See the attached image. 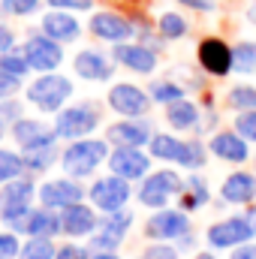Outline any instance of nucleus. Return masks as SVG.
<instances>
[{
    "label": "nucleus",
    "mask_w": 256,
    "mask_h": 259,
    "mask_svg": "<svg viewBox=\"0 0 256 259\" xmlns=\"http://www.w3.org/2000/svg\"><path fill=\"white\" fill-rule=\"evenodd\" d=\"M103 163H109V142L106 139H91V136L75 139L61 154V166H64L66 175H72V178H88Z\"/></svg>",
    "instance_id": "obj_1"
},
{
    "label": "nucleus",
    "mask_w": 256,
    "mask_h": 259,
    "mask_svg": "<svg viewBox=\"0 0 256 259\" xmlns=\"http://www.w3.org/2000/svg\"><path fill=\"white\" fill-rule=\"evenodd\" d=\"M36 190L39 187L30 178H24V175H18V178H12V181L3 184V190H0V220L9 229H15V232L24 229V220L30 214V205L36 199Z\"/></svg>",
    "instance_id": "obj_2"
},
{
    "label": "nucleus",
    "mask_w": 256,
    "mask_h": 259,
    "mask_svg": "<svg viewBox=\"0 0 256 259\" xmlns=\"http://www.w3.org/2000/svg\"><path fill=\"white\" fill-rule=\"evenodd\" d=\"M69 97H72V81L66 75H58V72H42L33 84H27V100L39 112L58 115Z\"/></svg>",
    "instance_id": "obj_3"
},
{
    "label": "nucleus",
    "mask_w": 256,
    "mask_h": 259,
    "mask_svg": "<svg viewBox=\"0 0 256 259\" xmlns=\"http://www.w3.org/2000/svg\"><path fill=\"white\" fill-rule=\"evenodd\" d=\"M184 190V181L172 172V169H163V172H148L142 187H139V202L145 208H166L172 196H181Z\"/></svg>",
    "instance_id": "obj_4"
},
{
    "label": "nucleus",
    "mask_w": 256,
    "mask_h": 259,
    "mask_svg": "<svg viewBox=\"0 0 256 259\" xmlns=\"http://www.w3.org/2000/svg\"><path fill=\"white\" fill-rule=\"evenodd\" d=\"M97 127H100V109L91 106V103H84V106H69L64 112H58V118H55V133H58V139H69V142L91 136Z\"/></svg>",
    "instance_id": "obj_5"
},
{
    "label": "nucleus",
    "mask_w": 256,
    "mask_h": 259,
    "mask_svg": "<svg viewBox=\"0 0 256 259\" xmlns=\"http://www.w3.org/2000/svg\"><path fill=\"white\" fill-rule=\"evenodd\" d=\"M130 196V181L127 178H121V175H109V178H100V181H94L91 184V190H88V199H91V205L100 211V214H112V211H121V208H127Z\"/></svg>",
    "instance_id": "obj_6"
},
{
    "label": "nucleus",
    "mask_w": 256,
    "mask_h": 259,
    "mask_svg": "<svg viewBox=\"0 0 256 259\" xmlns=\"http://www.w3.org/2000/svg\"><path fill=\"white\" fill-rule=\"evenodd\" d=\"M145 235L154 241H181L190 235V217L175 208H157L154 217L145 223Z\"/></svg>",
    "instance_id": "obj_7"
},
{
    "label": "nucleus",
    "mask_w": 256,
    "mask_h": 259,
    "mask_svg": "<svg viewBox=\"0 0 256 259\" xmlns=\"http://www.w3.org/2000/svg\"><path fill=\"white\" fill-rule=\"evenodd\" d=\"M21 52H24L30 69H36V72H55L64 64V42H58V39H52L46 33H33L24 42Z\"/></svg>",
    "instance_id": "obj_8"
},
{
    "label": "nucleus",
    "mask_w": 256,
    "mask_h": 259,
    "mask_svg": "<svg viewBox=\"0 0 256 259\" xmlns=\"http://www.w3.org/2000/svg\"><path fill=\"white\" fill-rule=\"evenodd\" d=\"M106 100H109L112 112H118V115H124V118H142V115H148V109H151V94H145L139 84H130V81L112 84Z\"/></svg>",
    "instance_id": "obj_9"
},
{
    "label": "nucleus",
    "mask_w": 256,
    "mask_h": 259,
    "mask_svg": "<svg viewBox=\"0 0 256 259\" xmlns=\"http://www.w3.org/2000/svg\"><path fill=\"white\" fill-rule=\"evenodd\" d=\"M133 226V211L121 208V211H112L100 220L97 232L91 235V247L94 250H115L124 238H127V229Z\"/></svg>",
    "instance_id": "obj_10"
},
{
    "label": "nucleus",
    "mask_w": 256,
    "mask_h": 259,
    "mask_svg": "<svg viewBox=\"0 0 256 259\" xmlns=\"http://www.w3.org/2000/svg\"><path fill=\"white\" fill-rule=\"evenodd\" d=\"M88 27H91V33L97 36V39H103V42H130V36H136V24L124 18V15H118V12H112V9H106V12H94L91 15V21H88Z\"/></svg>",
    "instance_id": "obj_11"
},
{
    "label": "nucleus",
    "mask_w": 256,
    "mask_h": 259,
    "mask_svg": "<svg viewBox=\"0 0 256 259\" xmlns=\"http://www.w3.org/2000/svg\"><path fill=\"white\" fill-rule=\"evenodd\" d=\"M109 169L127 181H139L151 172V157L142 148H130V145H118L109 154Z\"/></svg>",
    "instance_id": "obj_12"
},
{
    "label": "nucleus",
    "mask_w": 256,
    "mask_h": 259,
    "mask_svg": "<svg viewBox=\"0 0 256 259\" xmlns=\"http://www.w3.org/2000/svg\"><path fill=\"white\" fill-rule=\"evenodd\" d=\"M39 205H46V208H55V211H64L66 205H75V202H81L84 199V187L78 184V178H55V181H46L39 190Z\"/></svg>",
    "instance_id": "obj_13"
},
{
    "label": "nucleus",
    "mask_w": 256,
    "mask_h": 259,
    "mask_svg": "<svg viewBox=\"0 0 256 259\" xmlns=\"http://www.w3.org/2000/svg\"><path fill=\"white\" fill-rule=\"evenodd\" d=\"M253 226L247 223V217H229V220H220L208 229V244L217 247V250H226V247H238V244H247L253 238Z\"/></svg>",
    "instance_id": "obj_14"
},
{
    "label": "nucleus",
    "mask_w": 256,
    "mask_h": 259,
    "mask_svg": "<svg viewBox=\"0 0 256 259\" xmlns=\"http://www.w3.org/2000/svg\"><path fill=\"white\" fill-rule=\"evenodd\" d=\"M100 226V217H97V208L94 205H84V202H75V205H66L61 211V229L69 238H91Z\"/></svg>",
    "instance_id": "obj_15"
},
{
    "label": "nucleus",
    "mask_w": 256,
    "mask_h": 259,
    "mask_svg": "<svg viewBox=\"0 0 256 259\" xmlns=\"http://www.w3.org/2000/svg\"><path fill=\"white\" fill-rule=\"evenodd\" d=\"M9 136L15 139V145L21 151H36V148H52L58 142V133L55 130H46L39 121L33 118H18L12 127H9Z\"/></svg>",
    "instance_id": "obj_16"
},
{
    "label": "nucleus",
    "mask_w": 256,
    "mask_h": 259,
    "mask_svg": "<svg viewBox=\"0 0 256 259\" xmlns=\"http://www.w3.org/2000/svg\"><path fill=\"white\" fill-rule=\"evenodd\" d=\"M112 58L121 66L139 72V75H151L157 69V64H160L157 61V52L151 46H145V42H118L115 52H112Z\"/></svg>",
    "instance_id": "obj_17"
},
{
    "label": "nucleus",
    "mask_w": 256,
    "mask_h": 259,
    "mask_svg": "<svg viewBox=\"0 0 256 259\" xmlns=\"http://www.w3.org/2000/svg\"><path fill=\"white\" fill-rule=\"evenodd\" d=\"M199 64L211 75H229L232 72V49L223 39L208 36L199 42Z\"/></svg>",
    "instance_id": "obj_18"
},
{
    "label": "nucleus",
    "mask_w": 256,
    "mask_h": 259,
    "mask_svg": "<svg viewBox=\"0 0 256 259\" xmlns=\"http://www.w3.org/2000/svg\"><path fill=\"white\" fill-rule=\"evenodd\" d=\"M39 27H42L46 36H52L58 42H72V39L81 36V24H78V18L69 9H52V12H46L42 21H39Z\"/></svg>",
    "instance_id": "obj_19"
},
{
    "label": "nucleus",
    "mask_w": 256,
    "mask_h": 259,
    "mask_svg": "<svg viewBox=\"0 0 256 259\" xmlns=\"http://www.w3.org/2000/svg\"><path fill=\"white\" fill-rule=\"evenodd\" d=\"M115 58H106L103 52H97V49H84V52H78L75 55V72L81 75V78H88V81H109L112 78V72H115V64H112Z\"/></svg>",
    "instance_id": "obj_20"
},
{
    "label": "nucleus",
    "mask_w": 256,
    "mask_h": 259,
    "mask_svg": "<svg viewBox=\"0 0 256 259\" xmlns=\"http://www.w3.org/2000/svg\"><path fill=\"white\" fill-rule=\"evenodd\" d=\"M151 124L139 121V118H124L118 124L109 127V142L112 145H130V148H142L151 142Z\"/></svg>",
    "instance_id": "obj_21"
},
{
    "label": "nucleus",
    "mask_w": 256,
    "mask_h": 259,
    "mask_svg": "<svg viewBox=\"0 0 256 259\" xmlns=\"http://www.w3.org/2000/svg\"><path fill=\"white\" fill-rule=\"evenodd\" d=\"M208 151L226 163H244L250 154H247V139L241 133H214L211 142H208Z\"/></svg>",
    "instance_id": "obj_22"
},
{
    "label": "nucleus",
    "mask_w": 256,
    "mask_h": 259,
    "mask_svg": "<svg viewBox=\"0 0 256 259\" xmlns=\"http://www.w3.org/2000/svg\"><path fill=\"white\" fill-rule=\"evenodd\" d=\"M21 232H24V235H46V238L61 235V232H64V229H61V211L46 208V205L30 208V214H27V220H24V229H21Z\"/></svg>",
    "instance_id": "obj_23"
},
{
    "label": "nucleus",
    "mask_w": 256,
    "mask_h": 259,
    "mask_svg": "<svg viewBox=\"0 0 256 259\" xmlns=\"http://www.w3.org/2000/svg\"><path fill=\"white\" fill-rule=\"evenodd\" d=\"M220 196L226 202H232V205H244V202L256 199V175H250V172H232L223 181Z\"/></svg>",
    "instance_id": "obj_24"
},
{
    "label": "nucleus",
    "mask_w": 256,
    "mask_h": 259,
    "mask_svg": "<svg viewBox=\"0 0 256 259\" xmlns=\"http://www.w3.org/2000/svg\"><path fill=\"white\" fill-rule=\"evenodd\" d=\"M148 145H151V157L166 160V163H181L187 142H181V139H175V136H169V133H157V136H151Z\"/></svg>",
    "instance_id": "obj_25"
},
{
    "label": "nucleus",
    "mask_w": 256,
    "mask_h": 259,
    "mask_svg": "<svg viewBox=\"0 0 256 259\" xmlns=\"http://www.w3.org/2000/svg\"><path fill=\"white\" fill-rule=\"evenodd\" d=\"M166 121L175 130H193L199 124V109L190 100H175L166 106Z\"/></svg>",
    "instance_id": "obj_26"
},
{
    "label": "nucleus",
    "mask_w": 256,
    "mask_h": 259,
    "mask_svg": "<svg viewBox=\"0 0 256 259\" xmlns=\"http://www.w3.org/2000/svg\"><path fill=\"white\" fill-rule=\"evenodd\" d=\"M208 184H205V178H199V175H193L184 181V190H181V208L184 211H196V208H202L205 202H208Z\"/></svg>",
    "instance_id": "obj_27"
},
{
    "label": "nucleus",
    "mask_w": 256,
    "mask_h": 259,
    "mask_svg": "<svg viewBox=\"0 0 256 259\" xmlns=\"http://www.w3.org/2000/svg\"><path fill=\"white\" fill-rule=\"evenodd\" d=\"M157 30H160L163 39H184L187 30H190V24H187V18L178 15V12H163V15L157 18Z\"/></svg>",
    "instance_id": "obj_28"
},
{
    "label": "nucleus",
    "mask_w": 256,
    "mask_h": 259,
    "mask_svg": "<svg viewBox=\"0 0 256 259\" xmlns=\"http://www.w3.org/2000/svg\"><path fill=\"white\" fill-rule=\"evenodd\" d=\"M55 256H58V247L46 235H30L27 244H21V253H18V259H55Z\"/></svg>",
    "instance_id": "obj_29"
},
{
    "label": "nucleus",
    "mask_w": 256,
    "mask_h": 259,
    "mask_svg": "<svg viewBox=\"0 0 256 259\" xmlns=\"http://www.w3.org/2000/svg\"><path fill=\"white\" fill-rule=\"evenodd\" d=\"M58 151H55V145L52 148H36V151H24V169L27 172H46L49 166H55L58 163Z\"/></svg>",
    "instance_id": "obj_30"
},
{
    "label": "nucleus",
    "mask_w": 256,
    "mask_h": 259,
    "mask_svg": "<svg viewBox=\"0 0 256 259\" xmlns=\"http://www.w3.org/2000/svg\"><path fill=\"white\" fill-rule=\"evenodd\" d=\"M232 69L250 75L256 72V42H238L232 49Z\"/></svg>",
    "instance_id": "obj_31"
},
{
    "label": "nucleus",
    "mask_w": 256,
    "mask_h": 259,
    "mask_svg": "<svg viewBox=\"0 0 256 259\" xmlns=\"http://www.w3.org/2000/svg\"><path fill=\"white\" fill-rule=\"evenodd\" d=\"M151 100H157V103H163V106H169V103H175V100H184V88L178 84V81H169V78H163V81H151Z\"/></svg>",
    "instance_id": "obj_32"
},
{
    "label": "nucleus",
    "mask_w": 256,
    "mask_h": 259,
    "mask_svg": "<svg viewBox=\"0 0 256 259\" xmlns=\"http://www.w3.org/2000/svg\"><path fill=\"white\" fill-rule=\"evenodd\" d=\"M226 103H229V109H238V112L256 109V88H250V84H235L226 94Z\"/></svg>",
    "instance_id": "obj_33"
},
{
    "label": "nucleus",
    "mask_w": 256,
    "mask_h": 259,
    "mask_svg": "<svg viewBox=\"0 0 256 259\" xmlns=\"http://www.w3.org/2000/svg\"><path fill=\"white\" fill-rule=\"evenodd\" d=\"M24 172V157L15 151H0V184L18 178Z\"/></svg>",
    "instance_id": "obj_34"
},
{
    "label": "nucleus",
    "mask_w": 256,
    "mask_h": 259,
    "mask_svg": "<svg viewBox=\"0 0 256 259\" xmlns=\"http://www.w3.org/2000/svg\"><path fill=\"white\" fill-rule=\"evenodd\" d=\"M0 69L9 72V75H15V78H24L30 72V64H27L24 52H3L0 55Z\"/></svg>",
    "instance_id": "obj_35"
},
{
    "label": "nucleus",
    "mask_w": 256,
    "mask_h": 259,
    "mask_svg": "<svg viewBox=\"0 0 256 259\" xmlns=\"http://www.w3.org/2000/svg\"><path fill=\"white\" fill-rule=\"evenodd\" d=\"M205 145L199 142V139H190L187 145H184V157H181V163L178 166H187V169H202L205 166Z\"/></svg>",
    "instance_id": "obj_36"
},
{
    "label": "nucleus",
    "mask_w": 256,
    "mask_h": 259,
    "mask_svg": "<svg viewBox=\"0 0 256 259\" xmlns=\"http://www.w3.org/2000/svg\"><path fill=\"white\" fill-rule=\"evenodd\" d=\"M0 6H3L6 15H15V18L39 12V0H0Z\"/></svg>",
    "instance_id": "obj_37"
},
{
    "label": "nucleus",
    "mask_w": 256,
    "mask_h": 259,
    "mask_svg": "<svg viewBox=\"0 0 256 259\" xmlns=\"http://www.w3.org/2000/svg\"><path fill=\"white\" fill-rule=\"evenodd\" d=\"M235 133H241L247 142H256V109L238 112V118H235Z\"/></svg>",
    "instance_id": "obj_38"
},
{
    "label": "nucleus",
    "mask_w": 256,
    "mask_h": 259,
    "mask_svg": "<svg viewBox=\"0 0 256 259\" xmlns=\"http://www.w3.org/2000/svg\"><path fill=\"white\" fill-rule=\"evenodd\" d=\"M21 253L18 235L15 232H0V259H15Z\"/></svg>",
    "instance_id": "obj_39"
},
{
    "label": "nucleus",
    "mask_w": 256,
    "mask_h": 259,
    "mask_svg": "<svg viewBox=\"0 0 256 259\" xmlns=\"http://www.w3.org/2000/svg\"><path fill=\"white\" fill-rule=\"evenodd\" d=\"M52 9H69V12H88L94 0H46Z\"/></svg>",
    "instance_id": "obj_40"
},
{
    "label": "nucleus",
    "mask_w": 256,
    "mask_h": 259,
    "mask_svg": "<svg viewBox=\"0 0 256 259\" xmlns=\"http://www.w3.org/2000/svg\"><path fill=\"white\" fill-rule=\"evenodd\" d=\"M145 259H178V250L169 247L166 241H160V244H154V247L145 250Z\"/></svg>",
    "instance_id": "obj_41"
},
{
    "label": "nucleus",
    "mask_w": 256,
    "mask_h": 259,
    "mask_svg": "<svg viewBox=\"0 0 256 259\" xmlns=\"http://www.w3.org/2000/svg\"><path fill=\"white\" fill-rule=\"evenodd\" d=\"M0 118H3V121H12V124H15V121L21 118V103H18V100L12 103L9 97H6V100H0Z\"/></svg>",
    "instance_id": "obj_42"
},
{
    "label": "nucleus",
    "mask_w": 256,
    "mask_h": 259,
    "mask_svg": "<svg viewBox=\"0 0 256 259\" xmlns=\"http://www.w3.org/2000/svg\"><path fill=\"white\" fill-rule=\"evenodd\" d=\"M18 84H21V78H15V75H9V72L0 69V100L12 97V94L18 91Z\"/></svg>",
    "instance_id": "obj_43"
},
{
    "label": "nucleus",
    "mask_w": 256,
    "mask_h": 259,
    "mask_svg": "<svg viewBox=\"0 0 256 259\" xmlns=\"http://www.w3.org/2000/svg\"><path fill=\"white\" fill-rule=\"evenodd\" d=\"M55 259H91V256H88V250L78 247V244H64V247H58V256Z\"/></svg>",
    "instance_id": "obj_44"
},
{
    "label": "nucleus",
    "mask_w": 256,
    "mask_h": 259,
    "mask_svg": "<svg viewBox=\"0 0 256 259\" xmlns=\"http://www.w3.org/2000/svg\"><path fill=\"white\" fill-rule=\"evenodd\" d=\"M175 3H184L187 9H196V12H214L217 9V0H175Z\"/></svg>",
    "instance_id": "obj_45"
},
{
    "label": "nucleus",
    "mask_w": 256,
    "mask_h": 259,
    "mask_svg": "<svg viewBox=\"0 0 256 259\" xmlns=\"http://www.w3.org/2000/svg\"><path fill=\"white\" fill-rule=\"evenodd\" d=\"M12 49H15V33L6 24H0V55L3 52H12Z\"/></svg>",
    "instance_id": "obj_46"
},
{
    "label": "nucleus",
    "mask_w": 256,
    "mask_h": 259,
    "mask_svg": "<svg viewBox=\"0 0 256 259\" xmlns=\"http://www.w3.org/2000/svg\"><path fill=\"white\" fill-rule=\"evenodd\" d=\"M232 259H256V244H250V241L247 244H238Z\"/></svg>",
    "instance_id": "obj_47"
},
{
    "label": "nucleus",
    "mask_w": 256,
    "mask_h": 259,
    "mask_svg": "<svg viewBox=\"0 0 256 259\" xmlns=\"http://www.w3.org/2000/svg\"><path fill=\"white\" fill-rule=\"evenodd\" d=\"M91 259H121V256H118L115 250H97V253H94Z\"/></svg>",
    "instance_id": "obj_48"
},
{
    "label": "nucleus",
    "mask_w": 256,
    "mask_h": 259,
    "mask_svg": "<svg viewBox=\"0 0 256 259\" xmlns=\"http://www.w3.org/2000/svg\"><path fill=\"white\" fill-rule=\"evenodd\" d=\"M244 15H247V21H250V24H256V0L247 3V12H244Z\"/></svg>",
    "instance_id": "obj_49"
},
{
    "label": "nucleus",
    "mask_w": 256,
    "mask_h": 259,
    "mask_svg": "<svg viewBox=\"0 0 256 259\" xmlns=\"http://www.w3.org/2000/svg\"><path fill=\"white\" fill-rule=\"evenodd\" d=\"M244 217H247V223L253 226V232H256V211H250V214H244Z\"/></svg>",
    "instance_id": "obj_50"
},
{
    "label": "nucleus",
    "mask_w": 256,
    "mask_h": 259,
    "mask_svg": "<svg viewBox=\"0 0 256 259\" xmlns=\"http://www.w3.org/2000/svg\"><path fill=\"white\" fill-rule=\"evenodd\" d=\"M193 259H217V256H214V253H196Z\"/></svg>",
    "instance_id": "obj_51"
},
{
    "label": "nucleus",
    "mask_w": 256,
    "mask_h": 259,
    "mask_svg": "<svg viewBox=\"0 0 256 259\" xmlns=\"http://www.w3.org/2000/svg\"><path fill=\"white\" fill-rule=\"evenodd\" d=\"M3 136H6V127H3V118H0V139H3Z\"/></svg>",
    "instance_id": "obj_52"
},
{
    "label": "nucleus",
    "mask_w": 256,
    "mask_h": 259,
    "mask_svg": "<svg viewBox=\"0 0 256 259\" xmlns=\"http://www.w3.org/2000/svg\"><path fill=\"white\" fill-rule=\"evenodd\" d=\"M142 259H145V256H142Z\"/></svg>",
    "instance_id": "obj_53"
}]
</instances>
